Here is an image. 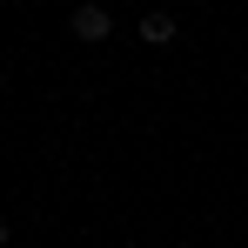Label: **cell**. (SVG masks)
<instances>
[{"label":"cell","instance_id":"6da1fadb","mask_svg":"<svg viewBox=\"0 0 248 248\" xmlns=\"http://www.w3.org/2000/svg\"><path fill=\"white\" fill-rule=\"evenodd\" d=\"M67 27H74L81 41H108V27H114V20H108V7H101V0H81V7L67 14Z\"/></svg>","mask_w":248,"mask_h":248},{"label":"cell","instance_id":"7a4b0ae2","mask_svg":"<svg viewBox=\"0 0 248 248\" xmlns=\"http://www.w3.org/2000/svg\"><path fill=\"white\" fill-rule=\"evenodd\" d=\"M141 41H148V47H168V41H174V20H168V14H148V20H141Z\"/></svg>","mask_w":248,"mask_h":248},{"label":"cell","instance_id":"3957f363","mask_svg":"<svg viewBox=\"0 0 248 248\" xmlns=\"http://www.w3.org/2000/svg\"><path fill=\"white\" fill-rule=\"evenodd\" d=\"M0 248H7V221H0Z\"/></svg>","mask_w":248,"mask_h":248}]
</instances>
